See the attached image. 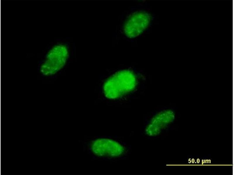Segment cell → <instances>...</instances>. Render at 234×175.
<instances>
[{
  "label": "cell",
  "instance_id": "obj_1",
  "mask_svg": "<svg viewBox=\"0 0 234 175\" xmlns=\"http://www.w3.org/2000/svg\"><path fill=\"white\" fill-rule=\"evenodd\" d=\"M136 84L134 74L130 70H123L116 72L106 80L103 90L107 98L115 99L132 91Z\"/></svg>",
  "mask_w": 234,
  "mask_h": 175
},
{
  "label": "cell",
  "instance_id": "obj_2",
  "mask_svg": "<svg viewBox=\"0 0 234 175\" xmlns=\"http://www.w3.org/2000/svg\"><path fill=\"white\" fill-rule=\"evenodd\" d=\"M68 55L67 47L58 44L52 48L47 53L39 69L40 73L45 77H51L57 74L65 65Z\"/></svg>",
  "mask_w": 234,
  "mask_h": 175
},
{
  "label": "cell",
  "instance_id": "obj_3",
  "mask_svg": "<svg viewBox=\"0 0 234 175\" xmlns=\"http://www.w3.org/2000/svg\"><path fill=\"white\" fill-rule=\"evenodd\" d=\"M151 16L143 11L135 12L132 15L124 26V32L129 38H135L141 34L149 25Z\"/></svg>",
  "mask_w": 234,
  "mask_h": 175
},
{
  "label": "cell",
  "instance_id": "obj_4",
  "mask_svg": "<svg viewBox=\"0 0 234 175\" xmlns=\"http://www.w3.org/2000/svg\"><path fill=\"white\" fill-rule=\"evenodd\" d=\"M92 152L100 157H116L122 155L124 149L117 142L107 138H100L93 141L91 145Z\"/></svg>",
  "mask_w": 234,
  "mask_h": 175
},
{
  "label": "cell",
  "instance_id": "obj_5",
  "mask_svg": "<svg viewBox=\"0 0 234 175\" xmlns=\"http://www.w3.org/2000/svg\"><path fill=\"white\" fill-rule=\"evenodd\" d=\"M174 118V113L171 110H165L159 113L152 118L147 126L145 130L146 134L151 136L158 135L173 121Z\"/></svg>",
  "mask_w": 234,
  "mask_h": 175
}]
</instances>
